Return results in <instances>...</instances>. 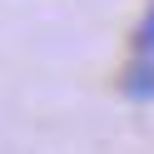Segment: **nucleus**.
Here are the masks:
<instances>
[{"label":"nucleus","instance_id":"obj_1","mask_svg":"<svg viewBox=\"0 0 154 154\" xmlns=\"http://www.w3.org/2000/svg\"><path fill=\"white\" fill-rule=\"evenodd\" d=\"M119 85H124V94H129V100H154V60H139V65H129Z\"/></svg>","mask_w":154,"mask_h":154},{"label":"nucleus","instance_id":"obj_2","mask_svg":"<svg viewBox=\"0 0 154 154\" xmlns=\"http://www.w3.org/2000/svg\"><path fill=\"white\" fill-rule=\"evenodd\" d=\"M134 55H139V60H154V0L144 5L139 25H134Z\"/></svg>","mask_w":154,"mask_h":154}]
</instances>
